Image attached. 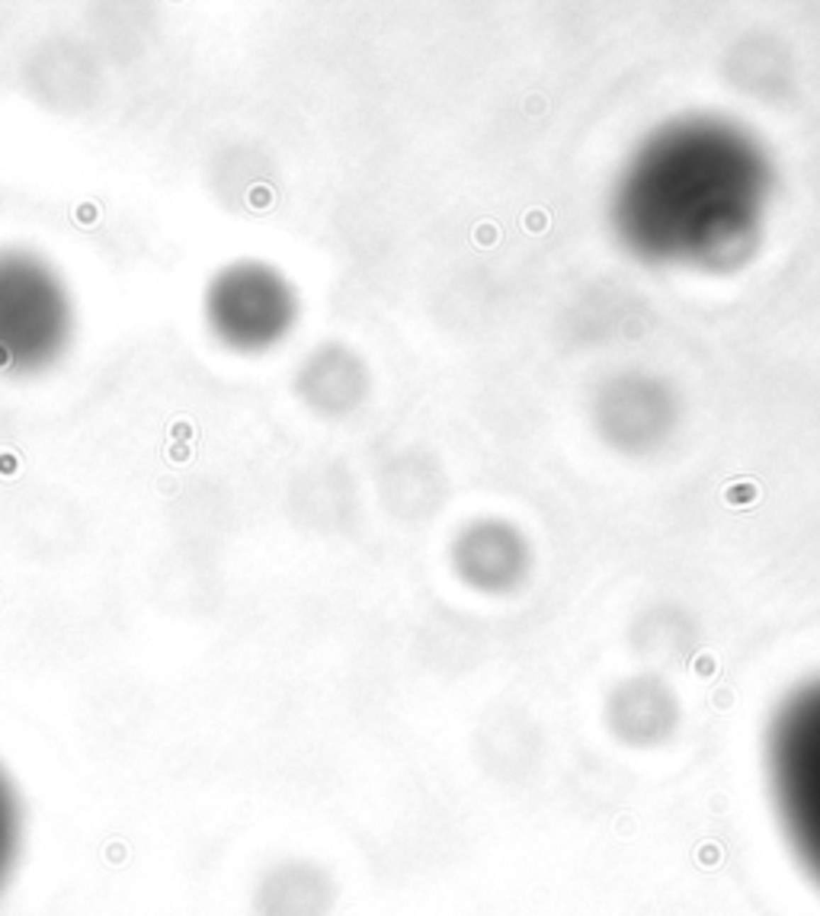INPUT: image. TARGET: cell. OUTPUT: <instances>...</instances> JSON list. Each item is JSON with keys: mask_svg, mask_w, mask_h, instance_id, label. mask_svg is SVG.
I'll return each mask as SVG.
<instances>
[{"mask_svg": "<svg viewBox=\"0 0 820 916\" xmlns=\"http://www.w3.org/2000/svg\"><path fill=\"white\" fill-rule=\"evenodd\" d=\"M202 308L221 346L266 353L292 334L298 321V292L269 263L237 260L208 279Z\"/></svg>", "mask_w": 820, "mask_h": 916, "instance_id": "obj_2", "label": "cell"}, {"mask_svg": "<svg viewBox=\"0 0 820 916\" xmlns=\"http://www.w3.org/2000/svg\"><path fill=\"white\" fill-rule=\"evenodd\" d=\"M74 301L45 256L0 247V372L39 375L67 353Z\"/></svg>", "mask_w": 820, "mask_h": 916, "instance_id": "obj_1", "label": "cell"}, {"mask_svg": "<svg viewBox=\"0 0 820 916\" xmlns=\"http://www.w3.org/2000/svg\"><path fill=\"white\" fill-rule=\"evenodd\" d=\"M337 884L311 859H282L254 888V916H330Z\"/></svg>", "mask_w": 820, "mask_h": 916, "instance_id": "obj_3", "label": "cell"}, {"mask_svg": "<svg viewBox=\"0 0 820 916\" xmlns=\"http://www.w3.org/2000/svg\"><path fill=\"white\" fill-rule=\"evenodd\" d=\"M756 484L753 481H737V484H731V487L724 490V500L731 503V507H750V503L756 500Z\"/></svg>", "mask_w": 820, "mask_h": 916, "instance_id": "obj_5", "label": "cell"}, {"mask_svg": "<svg viewBox=\"0 0 820 916\" xmlns=\"http://www.w3.org/2000/svg\"><path fill=\"white\" fill-rule=\"evenodd\" d=\"M16 839H20V810L10 779L0 772V884L7 878L16 856Z\"/></svg>", "mask_w": 820, "mask_h": 916, "instance_id": "obj_4", "label": "cell"}]
</instances>
